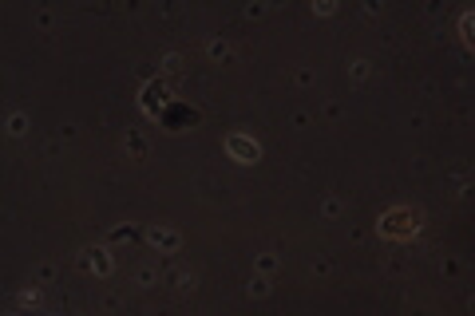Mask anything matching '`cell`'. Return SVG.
Listing matches in <instances>:
<instances>
[{
    "instance_id": "2",
    "label": "cell",
    "mask_w": 475,
    "mask_h": 316,
    "mask_svg": "<svg viewBox=\"0 0 475 316\" xmlns=\"http://www.w3.org/2000/svg\"><path fill=\"white\" fill-rule=\"evenodd\" d=\"M226 146H230V155H234L237 162H253V158H257V146H253L250 139H242V135H230Z\"/></svg>"
},
{
    "instance_id": "1",
    "label": "cell",
    "mask_w": 475,
    "mask_h": 316,
    "mask_svg": "<svg viewBox=\"0 0 475 316\" xmlns=\"http://www.w3.org/2000/svg\"><path fill=\"white\" fill-rule=\"evenodd\" d=\"M380 229H384V234H412V229H416V214H412V210H396V214L384 218Z\"/></svg>"
}]
</instances>
